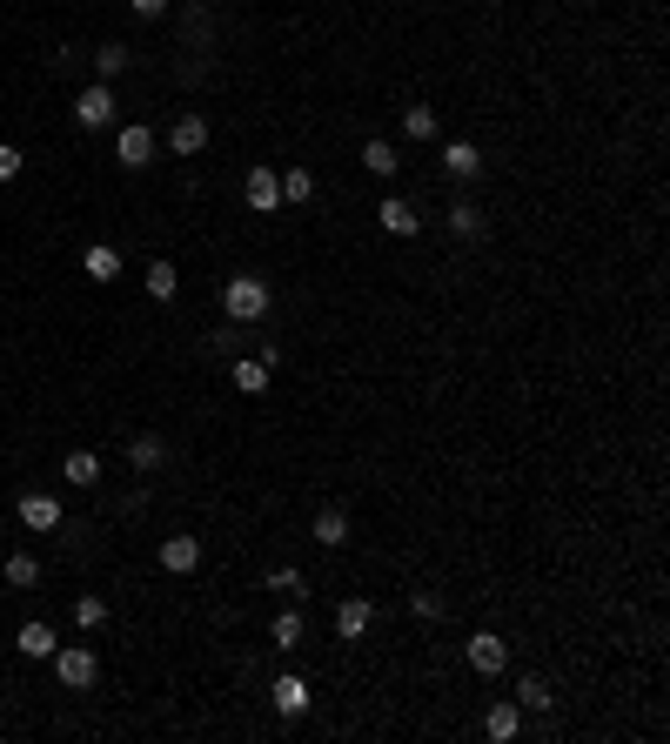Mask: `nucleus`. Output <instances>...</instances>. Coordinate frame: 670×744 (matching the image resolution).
Returning <instances> with one entry per match:
<instances>
[{
  "instance_id": "1",
  "label": "nucleus",
  "mask_w": 670,
  "mask_h": 744,
  "mask_svg": "<svg viewBox=\"0 0 670 744\" xmlns=\"http://www.w3.org/2000/svg\"><path fill=\"white\" fill-rule=\"evenodd\" d=\"M222 309H228V322H262L268 316V282L262 275H235L222 289Z\"/></svg>"
},
{
  "instance_id": "2",
  "label": "nucleus",
  "mask_w": 670,
  "mask_h": 744,
  "mask_svg": "<svg viewBox=\"0 0 670 744\" xmlns=\"http://www.w3.org/2000/svg\"><path fill=\"white\" fill-rule=\"evenodd\" d=\"M94 671H101V664H94V644H61V651H54V677H61L67 691H88Z\"/></svg>"
},
{
  "instance_id": "3",
  "label": "nucleus",
  "mask_w": 670,
  "mask_h": 744,
  "mask_svg": "<svg viewBox=\"0 0 670 744\" xmlns=\"http://www.w3.org/2000/svg\"><path fill=\"white\" fill-rule=\"evenodd\" d=\"M74 121H81L88 135L114 121V88H108V81H94V88H81V101H74Z\"/></svg>"
},
{
  "instance_id": "4",
  "label": "nucleus",
  "mask_w": 670,
  "mask_h": 744,
  "mask_svg": "<svg viewBox=\"0 0 670 744\" xmlns=\"http://www.w3.org/2000/svg\"><path fill=\"white\" fill-rule=\"evenodd\" d=\"M503 664H510V644H503L496 631H476V637H469V671H476V677H496Z\"/></svg>"
},
{
  "instance_id": "5",
  "label": "nucleus",
  "mask_w": 670,
  "mask_h": 744,
  "mask_svg": "<svg viewBox=\"0 0 670 744\" xmlns=\"http://www.w3.org/2000/svg\"><path fill=\"white\" fill-rule=\"evenodd\" d=\"M168 148H175L181 161H188V155H201V148H208V121H201L195 108H188V114H175V128H168Z\"/></svg>"
},
{
  "instance_id": "6",
  "label": "nucleus",
  "mask_w": 670,
  "mask_h": 744,
  "mask_svg": "<svg viewBox=\"0 0 670 744\" xmlns=\"http://www.w3.org/2000/svg\"><path fill=\"white\" fill-rule=\"evenodd\" d=\"M148 155H155V135H148L141 121L114 135V161H121V168H148Z\"/></svg>"
},
{
  "instance_id": "7",
  "label": "nucleus",
  "mask_w": 670,
  "mask_h": 744,
  "mask_svg": "<svg viewBox=\"0 0 670 744\" xmlns=\"http://www.w3.org/2000/svg\"><path fill=\"white\" fill-rule=\"evenodd\" d=\"M369 617H376L369 597H342V604H335V637H349V644H356V637L369 631Z\"/></svg>"
},
{
  "instance_id": "8",
  "label": "nucleus",
  "mask_w": 670,
  "mask_h": 744,
  "mask_svg": "<svg viewBox=\"0 0 670 744\" xmlns=\"http://www.w3.org/2000/svg\"><path fill=\"white\" fill-rule=\"evenodd\" d=\"M14 510H21L27 530H61V503H54V496H41V490H27Z\"/></svg>"
},
{
  "instance_id": "9",
  "label": "nucleus",
  "mask_w": 670,
  "mask_h": 744,
  "mask_svg": "<svg viewBox=\"0 0 670 744\" xmlns=\"http://www.w3.org/2000/svg\"><path fill=\"white\" fill-rule=\"evenodd\" d=\"M248 208H255V215H275V208H282V175L255 168V175H248Z\"/></svg>"
},
{
  "instance_id": "10",
  "label": "nucleus",
  "mask_w": 670,
  "mask_h": 744,
  "mask_svg": "<svg viewBox=\"0 0 670 744\" xmlns=\"http://www.w3.org/2000/svg\"><path fill=\"white\" fill-rule=\"evenodd\" d=\"M14 651H21V657H54V651H61V637H54V624H41V617H34V624H21Z\"/></svg>"
},
{
  "instance_id": "11",
  "label": "nucleus",
  "mask_w": 670,
  "mask_h": 744,
  "mask_svg": "<svg viewBox=\"0 0 670 744\" xmlns=\"http://www.w3.org/2000/svg\"><path fill=\"white\" fill-rule=\"evenodd\" d=\"M195 564H201V537H168V543H161V570L188 577Z\"/></svg>"
},
{
  "instance_id": "12",
  "label": "nucleus",
  "mask_w": 670,
  "mask_h": 744,
  "mask_svg": "<svg viewBox=\"0 0 670 744\" xmlns=\"http://www.w3.org/2000/svg\"><path fill=\"white\" fill-rule=\"evenodd\" d=\"M275 711H282V718H302V711H309V677H275Z\"/></svg>"
},
{
  "instance_id": "13",
  "label": "nucleus",
  "mask_w": 670,
  "mask_h": 744,
  "mask_svg": "<svg viewBox=\"0 0 670 744\" xmlns=\"http://www.w3.org/2000/svg\"><path fill=\"white\" fill-rule=\"evenodd\" d=\"M376 215H382V228H389V235H416V228H423V215L402 202V195H389V202H382Z\"/></svg>"
},
{
  "instance_id": "14",
  "label": "nucleus",
  "mask_w": 670,
  "mask_h": 744,
  "mask_svg": "<svg viewBox=\"0 0 670 744\" xmlns=\"http://www.w3.org/2000/svg\"><path fill=\"white\" fill-rule=\"evenodd\" d=\"M516 731H523V711H516V704H490V718H483V738L510 744Z\"/></svg>"
},
{
  "instance_id": "15",
  "label": "nucleus",
  "mask_w": 670,
  "mask_h": 744,
  "mask_svg": "<svg viewBox=\"0 0 670 744\" xmlns=\"http://www.w3.org/2000/svg\"><path fill=\"white\" fill-rule=\"evenodd\" d=\"M61 476H67V483H81V490H94V483H101V456H94V450H74V456L61 463Z\"/></svg>"
},
{
  "instance_id": "16",
  "label": "nucleus",
  "mask_w": 670,
  "mask_h": 744,
  "mask_svg": "<svg viewBox=\"0 0 670 744\" xmlns=\"http://www.w3.org/2000/svg\"><path fill=\"white\" fill-rule=\"evenodd\" d=\"M443 168L456 181H476V168H483V155H476V148H469V141H449L443 148Z\"/></svg>"
},
{
  "instance_id": "17",
  "label": "nucleus",
  "mask_w": 670,
  "mask_h": 744,
  "mask_svg": "<svg viewBox=\"0 0 670 744\" xmlns=\"http://www.w3.org/2000/svg\"><path fill=\"white\" fill-rule=\"evenodd\" d=\"M228 376H235V389H242V396H262V389H268V362H262V356H242Z\"/></svg>"
},
{
  "instance_id": "18",
  "label": "nucleus",
  "mask_w": 670,
  "mask_h": 744,
  "mask_svg": "<svg viewBox=\"0 0 670 744\" xmlns=\"http://www.w3.org/2000/svg\"><path fill=\"white\" fill-rule=\"evenodd\" d=\"M81 269H88V275H94V282H114V275H121V255H114V248H108V242H94V248H88V255H81Z\"/></svg>"
},
{
  "instance_id": "19",
  "label": "nucleus",
  "mask_w": 670,
  "mask_h": 744,
  "mask_svg": "<svg viewBox=\"0 0 670 744\" xmlns=\"http://www.w3.org/2000/svg\"><path fill=\"white\" fill-rule=\"evenodd\" d=\"M315 543H322V550H342V543H349V517H342V510H322V517H315Z\"/></svg>"
},
{
  "instance_id": "20",
  "label": "nucleus",
  "mask_w": 670,
  "mask_h": 744,
  "mask_svg": "<svg viewBox=\"0 0 670 744\" xmlns=\"http://www.w3.org/2000/svg\"><path fill=\"white\" fill-rule=\"evenodd\" d=\"M268 637H275V651H295V644H302V637H309V624H302V617H295V610H282V617H275V624H268Z\"/></svg>"
},
{
  "instance_id": "21",
  "label": "nucleus",
  "mask_w": 670,
  "mask_h": 744,
  "mask_svg": "<svg viewBox=\"0 0 670 744\" xmlns=\"http://www.w3.org/2000/svg\"><path fill=\"white\" fill-rule=\"evenodd\" d=\"M175 289H181L175 262H148V295H155V302H175Z\"/></svg>"
},
{
  "instance_id": "22",
  "label": "nucleus",
  "mask_w": 670,
  "mask_h": 744,
  "mask_svg": "<svg viewBox=\"0 0 670 744\" xmlns=\"http://www.w3.org/2000/svg\"><path fill=\"white\" fill-rule=\"evenodd\" d=\"M128 61H134L128 47H121V41H108L101 54H94V74H101V81H114V74H128Z\"/></svg>"
},
{
  "instance_id": "23",
  "label": "nucleus",
  "mask_w": 670,
  "mask_h": 744,
  "mask_svg": "<svg viewBox=\"0 0 670 744\" xmlns=\"http://www.w3.org/2000/svg\"><path fill=\"white\" fill-rule=\"evenodd\" d=\"M362 161H369V175H382V181H389V175H396V168H402V161H396V148H389V141H369V148H362Z\"/></svg>"
},
{
  "instance_id": "24",
  "label": "nucleus",
  "mask_w": 670,
  "mask_h": 744,
  "mask_svg": "<svg viewBox=\"0 0 670 744\" xmlns=\"http://www.w3.org/2000/svg\"><path fill=\"white\" fill-rule=\"evenodd\" d=\"M402 135L429 141V135H436V108H402Z\"/></svg>"
},
{
  "instance_id": "25",
  "label": "nucleus",
  "mask_w": 670,
  "mask_h": 744,
  "mask_svg": "<svg viewBox=\"0 0 670 744\" xmlns=\"http://www.w3.org/2000/svg\"><path fill=\"white\" fill-rule=\"evenodd\" d=\"M7 584H14V590H34V584H41V564H34L27 550H21V557H7Z\"/></svg>"
},
{
  "instance_id": "26",
  "label": "nucleus",
  "mask_w": 670,
  "mask_h": 744,
  "mask_svg": "<svg viewBox=\"0 0 670 744\" xmlns=\"http://www.w3.org/2000/svg\"><path fill=\"white\" fill-rule=\"evenodd\" d=\"M315 195V175L309 168H289V175H282V202H309Z\"/></svg>"
},
{
  "instance_id": "27",
  "label": "nucleus",
  "mask_w": 670,
  "mask_h": 744,
  "mask_svg": "<svg viewBox=\"0 0 670 744\" xmlns=\"http://www.w3.org/2000/svg\"><path fill=\"white\" fill-rule=\"evenodd\" d=\"M74 624H81V631H101V624H108V604H101V597H81V604H74Z\"/></svg>"
},
{
  "instance_id": "28",
  "label": "nucleus",
  "mask_w": 670,
  "mask_h": 744,
  "mask_svg": "<svg viewBox=\"0 0 670 744\" xmlns=\"http://www.w3.org/2000/svg\"><path fill=\"white\" fill-rule=\"evenodd\" d=\"M128 463H134V470H155V463H161V443H155V436H134V443H128Z\"/></svg>"
},
{
  "instance_id": "29",
  "label": "nucleus",
  "mask_w": 670,
  "mask_h": 744,
  "mask_svg": "<svg viewBox=\"0 0 670 744\" xmlns=\"http://www.w3.org/2000/svg\"><path fill=\"white\" fill-rule=\"evenodd\" d=\"M476 228H483V215H476L469 202H456V208H449V235H476Z\"/></svg>"
},
{
  "instance_id": "30",
  "label": "nucleus",
  "mask_w": 670,
  "mask_h": 744,
  "mask_svg": "<svg viewBox=\"0 0 670 744\" xmlns=\"http://www.w3.org/2000/svg\"><path fill=\"white\" fill-rule=\"evenodd\" d=\"M516 698L530 704V711H550V684H543V677H523V691H516Z\"/></svg>"
},
{
  "instance_id": "31",
  "label": "nucleus",
  "mask_w": 670,
  "mask_h": 744,
  "mask_svg": "<svg viewBox=\"0 0 670 744\" xmlns=\"http://www.w3.org/2000/svg\"><path fill=\"white\" fill-rule=\"evenodd\" d=\"M409 610H416L423 624H436V617H443V597H436V590H416V597H409Z\"/></svg>"
},
{
  "instance_id": "32",
  "label": "nucleus",
  "mask_w": 670,
  "mask_h": 744,
  "mask_svg": "<svg viewBox=\"0 0 670 744\" xmlns=\"http://www.w3.org/2000/svg\"><path fill=\"white\" fill-rule=\"evenodd\" d=\"M268 590H289V597H295V590H302V570H289V564L268 570Z\"/></svg>"
},
{
  "instance_id": "33",
  "label": "nucleus",
  "mask_w": 670,
  "mask_h": 744,
  "mask_svg": "<svg viewBox=\"0 0 670 744\" xmlns=\"http://www.w3.org/2000/svg\"><path fill=\"white\" fill-rule=\"evenodd\" d=\"M21 168H27V161H21V148H7V141H0V181H14Z\"/></svg>"
},
{
  "instance_id": "34",
  "label": "nucleus",
  "mask_w": 670,
  "mask_h": 744,
  "mask_svg": "<svg viewBox=\"0 0 670 744\" xmlns=\"http://www.w3.org/2000/svg\"><path fill=\"white\" fill-rule=\"evenodd\" d=\"M134 14H141V21H161V14H168V0H128Z\"/></svg>"
}]
</instances>
